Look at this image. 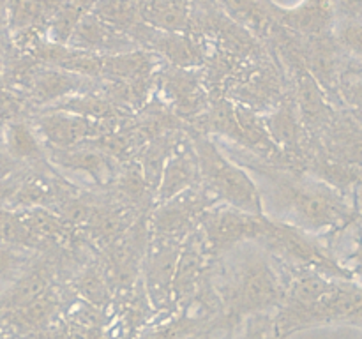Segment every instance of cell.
<instances>
[{
    "label": "cell",
    "mask_w": 362,
    "mask_h": 339,
    "mask_svg": "<svg viewBox=\"0 0 362 339\" xmlns=\"http://www.w3.org/2000/svg\"><path fill=\"white\" fill-rule=\"evenodd\" d=\"M200 173L219 198L243 212L262 215V200L253 180L225 157L207 138H194Z\"/></svg>",
    "instance_id": "1"
},
{
    "label": "cell",
    "mask_w": 362,
    "mask_h": 339,
    "mask_svg": "<svg viewBox=\"0 0 362 339\" xmlns=\"http://www.w3.org/2000/svg\"><path fill=\"white\" fill-rule=\"evenodd\" d=\"M265 175L274 187V198L285 203L286 210L292 214L293 221L299 226L324 228L338 221L341 215L338 201L327 191L296 182L281 173L274 175L265 172Z\"/></svg>",
    "instance_id": "2"
},
{
    "label": "cell",
    "mask_w": 362,
    "mask_h": 339,
    "mask_svg": "<svg viewBox=\"0 0 362 339\" xmlns=\"http://www.w3.org/2000/svg\"><path fill=\"white\" fill-rule=\"evenodd\" d=\"M67 44L99 56L120 55V53L136 49V42L129 35L117 30L112 25L105 23L92 13H87L81 18L80 23L71 34Z\"/></svg>",
    "instance_id": "3"
},
{
    "label": "cell",
    "mask_w": 362,
    "mask_h": 339,
    "mask_svg": "<svg viewBox=\"0 0 362 339\" xmlns=\"http://www.w3.org/2000/svg\"><path fill=\"white\" fill-rule=\"evenodd\" d=\"M272 222L258 214L243 210H226L209 222V237L218 247H228L247 239H264L272 230Z\"/></svg>",
    "instance_id": "4"
},
{
    "label": "cell",
    "mask_w": 362,
    "mask_h": 339,
    "mask_svg": "<svg viewBox=\"0 0 362 339\" xmlns=\"http://www.w3.org/2000/svg\"><path fill=\"white\" fill-rule=\"evenodd\" d=\"M194 0H136L144 23L165 32L186 34L191 28Z\"/></svg>",
    "instance_id": "5"
},
{
    "label": "cell",
    "mask_w": 362,
    "mask_h": 339,
    "mask_svg": "<svg viewBox=\"0 0 362 339\" xmlns=\"http://www.w3.org/2000/svg\"><path fill=\"white\" fill-rule=\"evenodd\" d=\"M39 129L42 131L46 140L55 145L59 150H67L78 145L80 141L87 140L90 136H98L103 133L98 122L87 119V117L76 115H62V113H53L46 115L39 120Z\"/></svg>",
    "instance_id": "6"
},
{
    "label": "cell",
    "mask_w": 362,
    "mask_h": 339,
    "mask_svg": "<svg viewBox=\"0 0 362 339\" xmlns=\"http://www.w3.org/2000/svg\"><path fill=\"white\" fill-rule=\"evenodd\" d=\"M226 16L260 35H269L276 27L272 0H216Z\"/></svg>",
    "instance_id": "7"
},
{
    "label": "cell",
    "mask_w": 362,
    "mask_h": 339,
    "mask_svg": "<svg viewBox=\"0 0 362 339\" xmlns=\"http://www.w3.org/2000/svg\"><path fill=\"white\" fill-rule=\"evenodd\" d=\"M240 279V300L246 306H264L276 295V281L265 263L247 265Z\"/></svg>",
    "instance_id": "8"
},
{
    "label": "cell",
    "mask_w": 362,
    "mask_h": 339,
    "mask_svg": "<svg viewBox=\"0 0 362 339\" xmlns=\"http://www.w3.org/2000/svg\"><path fill=\"white\" fill-rule=\"evenodd\" d=\"M83 81L85 76L46 67L45 71H39L34 78L35 95L41 97V101H52V99H59L69 92L76 90V88H80V85L83 87Z\"/></svg>",
    "instance_id": "9"
},
{
    "label": "cell",
    "mask_w": 362,
    "mask_h": 339,
    "mask_svg": "<svg viewBox=\"0 0 362 339\" xmlns=\"http://www.w3.org/2000/svg\"><path fill=\"white\" fill-rule=\"evenodd\" d=\"M59 165L66 168L76 170V172H85L94 177L98 182H105L112 175V166L105 157V154L92 150H59L53 155Z\"/></svg>",
    "instance_id": "10"
},
{
    "label": "cell",
    "mask_w": 362,
    "mask_h": 339,
    "mask_svg": "<svg viewBox=\"0 0 362 339\" xmlns=\"http://www.w3.org/2000/svg\"><path fill=\"white\" fill-rule=\"evenodd\" d=\"M2 145L13 159H30L41 154V145L34 131L23 122H11L4 127Z\"/></svg>",
    "instance_id": "11"
},
{
    "label": "cell",
    "mask_w": 362,
    "mask_h": 339,
    "mask_svg": "<svg viewBox=\"0 0 362 339\" xmlns=\"http://www.w3.org/2000/svg\"><path fill=\"white\" fill-rule=\"evenodd\" d=\"M334 42L350 56L362 60V18H341L334 25Z\"/></svg>",
    "instance_id": "12"
},
{
    "label": "cell",
    "mask_w": 362,
    "mask_h": 339,
    "mask_svg": "<svg viewBox=\"0 0 362 339\" xmlns=\"http://www.w3.org/2000/svg\"><path fill=\"white\" fill-rule=\"evenodd\" d=\"M345 94L356 108L362 109V74L350 76V80L345 81Z\"/></svg>",
    "instance_id": "13"
},
{
    "label": "cell",
    "mask_w": 362,
    "mask_h": 339,
    "mask_svg": "<svg viewBox=\"0 0 362 339\" xmlns=\"http://www.w3.org/2000/svg\"><path fill=\"white\" fill-rule=\"evenodd\" d=\"M20 261H21L20 256H18L16 253L0 247V279L9 275L14 268H18Z\"/></svg>",
    "instance_id": "14"
},
{
    "label": "cell",
    "mask_w": 362,
    "mask_h": 339,
    "mask_svg": "<svg viewBox=\"0 0 362 339\" xmlns=\"http://www.w3.org/2000/svg\"><path fill=\"white\" fill-rule=\"evenodd\" d=\"M332 7H341L346 11V16H356V13H362V0H331Z\"/></svg>",
    "instance_id": "15"
},
{
    "label": "cell",
    "mask_w": 362,
    "mask_h": 339,
    "mask_svg": "<svg viewBox=\"0 0 362 339\" xmlns=\"http://www.w3.org/2000/svg\"><path fill=\"white\" fill-rule=\"evenodd\" d=\"M13 162H14V159L11 157L7 152L0 150V179H4V177L11 172V168H13Z\"/></svg>",
    "instance_id": "16"
},
{
    "label": "cell",
    "mask_w": 362,
    "mask_h": 339,
    "mask_svg": "<svg viewBox=\"0 0 362 339\" xmlns=\"http://www.w3.org/2000/svg\"><path fill=\"white\" fill-rule=\"evenodd\" d=\"M6 71V49H4V37H0V80Z\"/></svg>",
    "instance_id": "17"
},
{
    "label": "cell",
    "mask_w": 362,
    "mask_h": 339,
    "mask_svg": "<svg viewBox=\"0 0 362 339\" xmlns=\"http://www.w3.org/2000/svg\"><path fill=\"white\" fill-rule=\"evenodd\" d=\"M4 127H6V124H4V120L0 119V143H2L4 140Z\"/></svg>",
    "instance_id": "18"
},
{
    "label": "cell",
    "mask_w": 362,
    "mask_h": 339,
    "mask_svg": "<svg viewBox=\"0 0 362 339\" xmlns=\"http://www.w3.org/2000/svg\"><path fill=\"white\" fill-rule=\"evenodd\" d=\"M0 339H4V338H0Z\"/></svg>",
    "instance_id": "19"
}]
</instances>
